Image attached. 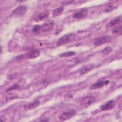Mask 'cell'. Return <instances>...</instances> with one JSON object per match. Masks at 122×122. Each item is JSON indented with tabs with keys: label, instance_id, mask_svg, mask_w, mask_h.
<instances>
[{
	"label": "cell",
	"instance_id": "cell-11",
	"mask_svg": "<svg viewBox=\"0 0 122 122\" xmlns=\"http://www.w3.org/2000/svg\"><path fill=\"white\" fill-rule=\"evenodd\" d=\"M122 21V17L119 16L118 17H116V18L113 19L111 21H109L106 25V28H111L112 27L120 23H121Z\"/></svg>",
	"mask_w": 122,
	"mask_h": 122
},
{
	"label": "cell",
	"instance_id": "cell-20",
	"mask_svg": "<svg viewBox=\"0 0 122 122\" xmlns=\"http://www.w3.org/2000/svg\"><path fill=\"white\" fill-rule=\"evenodd\" d=\"M41 27L40 25H36L35 26H34L32 29V30L34 32H37L41 30Z\"/></svg>",
	"mask_w": 122,
	"mask_h": 122
},
{
	"label": "cell",
	"instance_id": "cell-7",
	"mask_svg": "<svg viewBox=\"0 0 122 122\" xmlns=\"http://www.w3.org/2000/svg\"><path fill=\"white\" fill-rule=\"evenodd\" d=\"M87 14L88 10L86 9H81L74 13L73 18L76 19H81L85 17Z\"/></svg>",
	"mask_w": 122,
	"mask_h": 122
},
{
	"label": "cell",
	"instance_id": "cell-18",
	"mask_svg": "<svg viewBox=\"0 0 122 122\" xmlns=\"http://www.w3.org/2000/svg\"><path fill=\"white\" fill-rule=\"evenodd\" d=\"M113 7L111 5H108V6H107L105 9V10L104 11L106 12H112V10H113Z\"/></svg>",
	"mask_w": 122,
	"mask_h": 122
},
{
	"label": "cell",
	"instance_id": "cell-17",
	"mask_svg": "<svg viewBox=\"0 0 122 122\" xmlns=\"http://www.w3.org/2000/svg\"><path fill=\"white\" fill-rule=\"evenodd\" d=\"M112 51V48L110 47H107L105 48L102 51V53L103 54H107L110 52H111Z\"/></svg>",
	"mask_w": 122,
	"mask_h": 122
},
{
	"label": "cell",
	"instance_id": "cell-14",
	"mask_svg": "<svg viewBox=\"0 0 122 122\" xmlns=\"http://www.w3.org/2000/svg\"><path fill=\"white\" fill-rule=\"evenodd\" d=\"M63 7H59L54 10L52 12V17H55L60 15L63 12Z\"/></svg>",
	"mask_w": 122,
	"mask_h": 122
},
{
	"label": "cell",
	"instance_id": "cell-8",
	"mask_svg": "<svg viewBox=\"0 0 122 122\" xmlns=\"http://www.w3.org/2000/svg\"><path fill=\"white\" fill-rule=\"evenodd\" d=\"M115 105V102L114 100H109L106 102H105L104 104H102L101 105L100 108L101 110L103 111H106L112 109Z\"/></svg>",
	"mask_w": 122,
	"mask_h": 122
},
{
	"label": "cell",
	"instance_id": "cell-3",
	"mask_svg": "<svg viewBox=\"0 0 122 122\" xmlns=\"http://www.w3.org/2000/svg\"><path fill=\"white\" fill-rule=\"evenodd\" d=\"M76 113V111L74 109H70L69 110L63 113H62L59 117V119L60 120L62 121H67L71 117L74 116Z\"/></svg>",
	"mask_w": 122,
	"mask_h": 122
},
{
	"label": "cell",
	"instance_id": "cell-13",
	"mask_svg": "<svg viewBox=\"0 0 122 122\" xmlns=\"http://www.w3.org/2000/svg\"><path fill=\"white\" fill-rule=\"evenodd\" d=\"M40 54V51L38 50H33L30 51L27 54V57L29 59H34L39 56Z\"/></svg>",
	"mask_w": 122,
	"mask_h": 122
},
{
	"label": "cell",
	"instance_id": "cell-19",
	"mask_svg": "<svg viewBox=\"0 0 122 122\" xmlns=\"http://www.w3.org/2000/svg\"><path fill=\"white\" fill-rule=\"evenodd\" d=\"M19 88V85L17 84H14L13 85L10 87L9 88H8L7 89V91H11V90H15V89H17Z\"/></svg>",
	"mask_w": 122,
	"mask_h": 122
},
{
	"label": "cell",
	"instance_id": "cell-4",
	"mask_svg": "<svg viewBox=\"0 0 122 122\" xmlns=\"http://www.w3.org/2000/svg\"><path fill=\"white\" fill-rule=\"evenodd\" d=\"M54 21L52 20H47L45 21L41 26V30L43 32L51 31L54 26Z\"/></svg>",
	"mask_w": 122,
	"mask_h": 122
},
{
	"label": "cell",
	"instance_id": "cell-10",
	"mask_svg": "<svg viewBox=\"0 0 122 122\" xmlns=\"http://www.w3.org/2000/svg\"><path fill=\"white\" fill-rule=\"evenodd\" d=\"M109 82V81H98V82L95 83L93 84L92 85L90 86V89L91 90L97 89L100 88L104 86V85H105L106 84H108Z\"/></svg>",
	"mask_w": 122,
	"mask_h": 122
},
{
	"label": "cell",
	"instance_id": "cell-16",
	"mask_svg": "<svg viewBox=\"0 0 122 122\" xmlns=\"http://www.w3.org/2000/svg\"><path fill=\"white\" fill-rule=\"evenodd\" d=\"M122 32V26L119 25L114 27L112 30V32L113 34H121Z\"/></svg>",
	"mask_w": 122,
	"mask_h": 122
},
{
	"label": "cell",
	"instance_id": "cell-9",
	"mask_svg": "<svg viewBox=\"0 0 122 122\" xmlns=\"http://www.w3.org/2000/svg\"><path fill=\"white\" fill-rule=\"evenodd\" d=\"M40 104V102L39 100H35L34 102L26 104L24 105V108L25 110H29L33 109L37 107Z\"/></svg>",
	"mask_w": 122,
	"mask_h": 122
},
{
	"label": "cell",
	"instance_id": "cell-15",
	"mask_svg": "<svg viewBox=\"0 0 122 122\" xmlns=\"http://www.w3.org/2000/svg\"><path fill=\"white\" fill-rule=\"evenodd\" d=\"M75 55V52L73 51H67L66 52H63L59 55V57H69L73 56Z\"/></svg>",
	"mask_w": 122,
	"mask_h": 122
},
{
	"label": "cell",
	"instance_id": "cell-6",
	"mask_svg": "<svg viewBox=\"0 0 122 122\" xmlns=\"http://www.w3.org/2000/svg\"><path fill=\"white\" fill-rule=\"evenodd\" d=\"M95 99L93 96H87L81 102V105L83 107H88L95 102Z\"/></svg>",
	"mask_w": 122,
	"mask_h": 122
},
{
	"label": "cell",
	"instance_id": "cell-5",
	"mask_svg": "<svg viewBox=\"0 0 122 122\" xmlns=\"http://www.w3.org/2000/svg\"><path fill=\"white\" fill-rule=\"evenodd\" d=\"M27 10V7L25 5H21L16 8L12 12V14L16 17H20L23 16Z\"/></svg>",
	"mask_w": 122,
	"mask_h": 122
},
{
	"label": "cell",
	"instance_id": "cell-12",
	"mask_svg": "<svg viewBox=\"0 0 122 122\" xmlns=\"http://www.w3.org/2000/svg\"><path fill=\"white\" fill-rule=\"evenodd\" d=\"M49 12L48 10H46L43 11H42L38 14L36 18V20L38 21H41L43 20H44L45 18H47L48 16H49Z\"/></svg>",
	"mask_w": 122,
	"mask_h": 122
},
{
	"label": "cell",
	"instance_id": "cell-2",
	"mask_svg": "<svg viewBox=\"0 0 122 122\" xmlns=\"http://www.w3.org/2000/svg\"><path fill=\"white\" fill-rule=\"evenodd\" d=\"M111 39H112V37L109 35L101 36L95 39L93 43L94 45L100 46L105 43L109 42L111 41Z\"/></svg>",
	"mask_w": 122,
	"mask_h": 122
},
{
	"label": "cell",
	"instance_id": "cell-1",
	"mask_svg": "<svg viewBox=\"0 0 122 122\" xmlns=\"http://www.w3.org/2000/svg\"><path fill=\"white\" fill-rule=\"evenodd\" d=\"M75 37V35L73 33L65 34L59 39V40L57 41L56 45L57 46H59L60 45H62L63 44L70 42L74 40Z\"/></svg>",
	"mask_w": 122,
	"mask_h": 122
}]
</instances>
